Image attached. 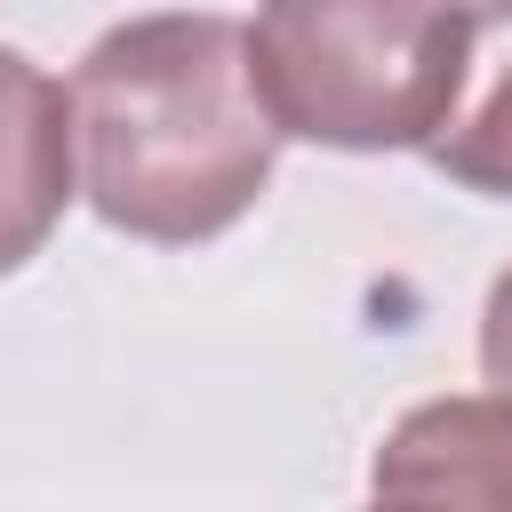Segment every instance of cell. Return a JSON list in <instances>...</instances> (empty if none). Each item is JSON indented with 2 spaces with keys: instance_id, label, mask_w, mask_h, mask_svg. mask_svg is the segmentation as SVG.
I'll return each instance as SVG.
<instances>
[{
  "instance_id": "obj_1",
  "label": "cell",
  "mask_w": 512,
  "mask_h": 512,
  "mask_svg": "<svg viewBox=\"0 0 512 512\" xmlns=\"http://www.w3.org/2000/svg\"><path fill=\"white\" fill-rule=\"evenodd\" d=\"M72 136L88 208L152 248L240 224L280 160V128L248 80V32L216 8L112 24L72 72Z\"/></svg>"
},
{
  "instance_id": "obj_2",
  "label": "cell",
  "mask_w": 512,
  "mask_h": 512,
  "mask_svg": "<svg viewBox=\"0 0 512 512\" xmlns=\"http://www.w3.org/2000/svg\"><path fill=\"white\" fill-rule=\"evenodd\" d=\"M248 80L280 136L328 152H424L456 80V0H264Z\"/></svg>"
},
{
  "instance_id": "obj_3",
  "label": "cell",
  "mask_w": 512,
  "mask_h": 512,
  "mask_svg": "<svg viewBox=\"0 0 512 512\" xmlns=\"http://www.w3.org/2000/svg\"><path fill=\"white\" fill-rule=\"evenodd\" d=\"M368 480L384 504L408 512H512V400L504 392L416 400L384 432Z\"/></svg>"
},
{
  "instance_id": "obj_4",
  "label": "cell",
  "mask_w": 512,
  "mask_h": 512,
  "mask_svg": "<svg viewBox=\"0 0 512 512\" xmlns=\"http://www.w3.org/2000/svg\"><path fill=\"white\" fill-rule=\"evenodd\" d=\"M72 152V96L24 48H0V280L24 272L64 224Z\"/></svg>"
},
{
  "instance_id": "obj_5",
  "label": "cell",
  "mask_w": 512,
  "mask_h": 512,
  "mask_svg": "<svg viewBox=\"0 0 512 512\" xmlns=\"http://www.w3.org/2000/svg\"><path fill=\"white\" fill-rule=\"evenodd\" d=\"M424 160L488 200H512V0H456V80Z\"/></svg>"
},
{
  "instance_id": "obj_6",
  "label": "cell",
  "mask_w": 512,
  "mask_h": 512,
  "mask_svg": "<svg viewBox=\"0 0 512 512\" xmlns=\"http://www.w3.org/2000/svg\"><path fill=\"white\" fill-rule=\"evenodd\" d=\"M480 368H488V384L512 400V264L496 272V288H488V304H480Z\"/></svg>"
},
{
  "instance_id": "obj_7",
  "label": "cell",
  "mask_w": 512,
  "mask_h": 512,
  "mask_svg": "<svg viewBox=\"0 0 512 512\" xmlns=\"http://www.w3.org/2000/svg\"><path fill=\"white\" fill-rule=\"evenodd\" d=\"M376 512H408V504H384V496H376Z\"/></svg>"
}]
</instances>
